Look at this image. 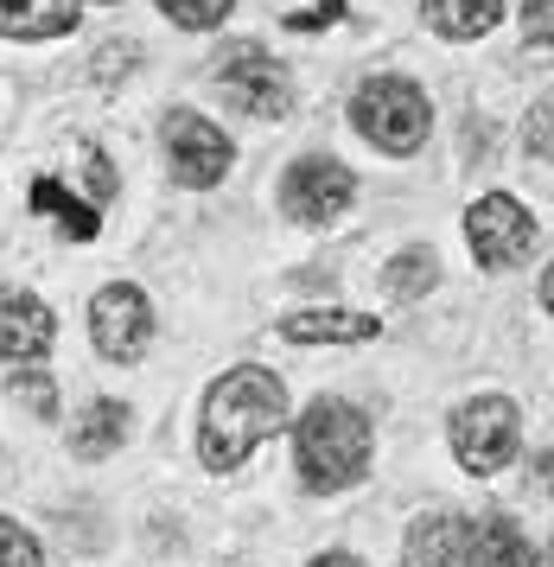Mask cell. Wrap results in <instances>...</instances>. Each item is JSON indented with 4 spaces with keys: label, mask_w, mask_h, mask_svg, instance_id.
I'll use <instances>...</instances> for the list:
<instances>
[{
    "label": "cell",
    "mask_w": 554,
    "mask_h": 567,
    "mask_svg": "<svg viewBox=\"0 0 554 567\" xmlns=\"http://www.w3.org/2000/svg\"><path fill=\"white\" fill-rule=\"evenodd\" d=\"M160 141H166V166H173L178 185H217L229 173V134L217 122H204L198 109H173L166 122H160Z\"/></svg>",
    "instance_id": "obj_7"
},
{
    "label": "cell",
    "mask_w": 554,
    "mask_h": 567,
    "mask_svg": "<svg viewBox=\"0 0 554 567\" xmlns=\"http://www.w3.org/2000/svg\"><path fill=\"white\" fill-rule=\"evenodd\" d=\"M51 338H58V319H51L45 300L7 287V293H0V358L7 363H39L51 351Z\"/></svg>",
    "instance_id": "obj_10"
},
{
    "label": "cell",
    "mask_w": 554,
    "mask_h": 567,
    "mask_svg": "<svg viewBox=\"0 0 554 567\" xmlns=\"http://www.w3.org/2000/svg\"><path fill=\"white\" fill-rule=\"evenodd\" d=\"M351 122L370 147L408 159V154H421V141H428V128H433V109L408 78H370L351 96Z\"/></svg>",
    "instance_id": "obj_3"
},
{
    "label": "cell",
    "mask_w": 554,
    "mask_h": 567,
    "mask_svg": "<svg viewBox=\"0 0 554 567\" xmlns=\"http://www.w3.org/2000/svg\"><path fill=\"white\" fill-rule=\"evenodd\" d=\"M32 210H45V217H58V230L76 236V243H90V236L102 230V205H90V198H76V192H64V185L51 179H32Z\"/></svg>",
    "instance_id": "obj_16"
},
{
    "label": "cell",
    "mask_w": 554,
    "mask_h": 567,
    "mask_svg": "<svg viewBox=\"0 0 554 567\" xmlns=\"http://www.w3.org/2000/svg\"><path fill=\"white\" fill-rule=\"evenodd\" d=\"M7 395H20L25 409L32 414H58V389H51V377L45 370H39V363H20V370H13V377H7Z\"/></svg>",
    "instance_id": "obj_19"
},
{
    "label": "cell",
    "mask_w": 554,
    "mask_h": 567,
    "mask_svg": "<svg viewBox=\"0 0 554 567\" xmlns=\"http://www.w3.org/2000/svg\"><path fill=\"white\" fill-rule=\"evenodd\" d=\"M459 536H465V516L459 511L414 516V529H408V567H453L459 561Z\"/></svg>",
    "instance_id": "obj_14"
},
{
    "label": "cell",
    "mask_w": 554,
    "mask_h": 567,
    "mask_svg": "<svg viewBox=\"0 0 554 567\" xmlns=\"http://www.w3.org/2000/svg\"><path fill=\"white\" fill-rule=\"evenodd\" d=\"M229 7H236V0H160V13H166L173 27H192V32L224 27V20H229Z\"/></svg>",
    "instance_id": "obj_20"
},
{
    "label": "cell",
    "mask_w": 554,
    "mask_h": 567,
    "mask_svg": "<svg viewBox=\"0 0 554 567\" xmlns=\"http://www.w3.org/2000/svg\"><path fill=\"white\" fill-rule=\"evenodd\" d=\"M516 440H523V414L510 395H472L453 414V453L472 478H491L516 460Z\"/></svg>",
    "instance_id": "obj_4"
},
{
    "label": "cell",
    "mask_w": 554,
    "mask_h": 567,
    "mask_svg": "<svg viewBox=\"0 0 554 567\" xmlns=\"http://www.w3.org/2000/svg\"><path fill=\"white\" fill-rule=\"evenodd\" d=\"M504 20V0H428V27L447 39H484Z\"/></svg>",
    "instance_id": "obj_17"
},
{
    "label": "cell",
    "mask_w": 554,
    "mask_h": 567,
    "mask_svg": "<svg viewBox=\"0 0 554 567\" xmlns=\"http://www.w3.org/2000/svg\"><path fill=\"white\" fill-rule=\"evenodd\" d=\"M377 332H382L377 312H351V307H306V312L280 319L287 344H363V338H377Z\"/></svg>",
    "instance_id": "obj_12"
},
{
    "label": "cell",
    "mask_w": 554,
    "mask_h": 567,
    "mask_svg": "<svg viewBox=\"0 0 554 567\" xmlns=\"http://www.w3.org/2000/svg\"><path fill=\"white\" fill-rule=\"evenodd\" d=\"M90 338H96V351L109 363H134V358H147V344H153V307H147V293L141 287H102L96 300H90Z\"/></svg>",
    "instance_id": "obj_8"
},
{
    "label": "cell",
    "mask_w": 554,
    "mask_h": 567,
    "mask_svg": "<svg viewBox=\"0 0 554 567\" xmlns=\"http://www.w3.org/2000/svg\"><path fill=\"white\" fill-rule=\"evenodd\" d=\"M433 281H440V268H433V249H402V256L389 261V293H402V300H421Z\"/></svg>",
    "instance_id": "obj_18"
},
{
    "label": "cell",
    "mask_w": 554,
    "mask_h": 567,
    "mask_svg": "<svg viewBox=\"0 0 554 567\" xmlns=\"http://www.w3.org/2000/svg\"><path fill=\"white\" fill-rule=\"evenodd\" d=\"M0 567H45V555H39V542L25 536L13 516H0Z\"/></svg>",
    "instance_id": "obj_21"
},
{
    "label": "cell",
    "mask_w": 554,
    "mask_h": 567,
    "mask_svg": "<svg viewBox=\"0 0 554 567\" xmlns=\"http://www.w3.org/2000/svg\"><path fill=\"white\" fill-rule=\"evenodd\" d=\"M535 159H548V103H535Z\"/></svg>",
    "instance_id": "obj_23"
},
{
    "label": "cell",
    "mask_w": 554,
    "mask_h": 567,
    "mask_svg": "<svg viewBox=\"0 0 554 567\" xmlns=\"http://www.w3.org/2000/svg\"><path fill=\"white\" fill-rule=\"evenodd\" d=\"M127 440V409L122 402H90V409L71 421V453L76 460H109V453H122Z\"/></svg>",
    "instance_id": "obj_15"
},
{
    "label": "cell",
    "mask_w": 554,
    "mask_h": 567,
    "mask_svg": "<svg viewBox=\"0 0 554 567\" xmlns=\"http://www.w3.org/2000/svg\"><path fill=\"white\" fill-rule=\"evenodd\" d=\"M357 179L338 166V159H294L287 179H280V210L294 224H331L338 210L351 205Z\"/></svg>",
    "instance_id": "obj_9"
},
{
    "label": "cell",
    "mask_w": 554,
    "mask_h": 567,
    "mask_svg": "<svg viewBox=\"0 0 554 567\" xmlns=\"http://www.w3.org/2000/svg\"><path fill=\"white\" fill-rule=\"evenodd\" d=\"M211 78H217V90H224V96L243 109V115H261V122L275 115V122H280V115L294 109V78H287L275 58L255 45V39H236V45H224Z\"/></svg>",
    "instance_id": "obj_5"
},
{
    "label": "cell",
    "mask_w": 554,
    "mask_h": 567,
    "mask_svg": "<svg viewBox=\"0 0 554 567\" xmlns=\"http://www.w3.org/2000/svg\"><path fill=\"white\" fill-rule=\"evenodd\" d=\"M287 421V383L261 363H236L224 370L211 395H204V421H198V453L211 472H236L268 434H280Z\"/></svg>",
    "instance_id": "obj_1"
},
{
    "label": "cell",
    "mask_w": 554,
    "mask_h": 567,
    "mask_svg": "<svg viewBox=\"0 0 554 567\" xmlns=\"http://www.w3.org/2000/svg\"><path fill=\"white\" fill-rule=\"evenodd\" d=\"M96 7H115V0H96Z\"/></svg>",
    "instance_id": "obj_25"
},
{
    "label": "cell",
    "mask_w": 554,
    "mask_h": 567,
    "mask_svg": "<svg viewBox=\"0 0 554 567\" xmlns=\"http://www.w3.org/2000/svg\"><path fill=\"white\" fill-rule=\"evenodd\" d=\"M523 13H530V32H535V45H548V0H530Z\"/></svg>",
    "instance_id": "obj_22"
},
{
    "label": "cell",
    "mask_w": 554,
    "mask_h": 567,
    "mask_svg": "<svg viewBox=\"0 0 554 567\" xmlns=\"http://www.w3.org/2000/svg\"><path fill=\"white\" fill-rule=\"evenodd\" d=\"M312 567H363V561H357V555H345V548H331V555H319Z\"/></svg>",
    "instance_id": "obj_24"
},
{
    "label": "cell",
    "mask_w": 554,
    "mask_h": 567,
    "mask_svg": "<svg viewBox=\"0 0 554 567\" xmlns=\"http://www.w3.org/2000/svg\"><path fill=\"white\" fill-rule=\"evenodd\" d=\"M76 0H0V39H64Z\"/></svg>",
    "instance_id": "obj_13"
},
{
    "label": "cell",
    "mask_w": 554,
    "mask_h": 567,
    "mask_svg": "<svg viewBox=\"0 0 554 567\" xmlns=\"http://www.w3.org/2000/svg\"><path fill=\"white\" fill-rule=\"evenodd\" d=\"M535 236H542L535 210L516 205L510 192L479 198V205H472V217H465V243H472V256H479L484 268H516V261H530Z\"/></svg>",
    "instance_id": "obj_6"
},
{
    "label": "cell",
    "mask_w": 554,
    "mask_h": 567,
    "mask_svg": "<svg viewBox=\"0 0 554 567\" xmlns=\"http://www.w3.org/2000/svg\"><path fill=\"white\" fill-rule=\"evenodd\" d=\"M370 414L338 402V395H319L312 409L300 414L294 427V465H300L306 491H351L363 472H370Z\"/></svg>",
    "instance_id": "obj_2"
},
{
    "label": "cell",
    "mask_w": 554,
    "mask_h": 567,
    "mask_svg": "<svg viewBox=\"0 0 554 567\" xmlns=\"http://www.w3.org/2000/svg\"><path fill=\"white\" fill-rule=\"evenodd\" d=\"M453 567H535L530 536L510 523V516H465V536H459V561Z\"/></svg>",
    "instance_id": "obj_11"
}]
</instances>
